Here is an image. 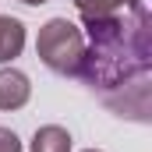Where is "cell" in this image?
<instances>
[{"label":"cell","mask_w":152,"mask_h":152,"mask_svg":"<svg viewBox=\"0 0 152 152\" xmlns=\"http://www.w3.org/2000/svg\"><path fill=\"white\" fill-rule=\"evenodd\" d=\"M28 99H32L28 75H21L18 67H0V110H21Z\"/></svg>","instance_id":"3"},{"label":"cell","mask_w":152,"mask_h":152,"mask_svg":"<svg viewBox=\"0 0 152 152\" xmlns=\"http://www.w3.org/2000/svg\"><path fill=\"white\" fill-rule=\"evenodd\" d=\"M25 50V25L11 14H0V64L14 60Z\"/></svg>","instance_id":"4"},{"label":"cell","mask_w":152,"mask_h":152,"mask_svg":"<svg viewBox=\"0 0 152 152\" xmlns=\"http://www.w3.org/2000/svg\"><path fill=\"white\" fill-rule=\"evenodd\" d=\"M85 53L78 75L113 113L149 120V75H152V14L145 4L124 7V14L81 18Z\"/></svg>","instance_id":"1"},{"label":"cell","mask_w":152,"mask_h":152,"mask_svg":"<svg viewBox=\"0 0 152 152\" xmlns=\"http://www.w3.org/2000/svg\"><path fill=\"white\" fill-rule=\"evenodd\" d=\"M138 0H75V7L81 11V18H99V14H117L124 7H131Z\"/></svg>","instance_id":"6"},{"label":"cell","mask_w":152,"mask_h":152,"mask_svg":"<svg viewBox=\"0 0 152 152\" xmlns=\"http://www.w3.org/2000/svg\"><path fill=\"white\" fill-rule=\"evenodd\" d=\"M85 152H99V149H85Z\"/></svg>","instance_id":"9"},{"label":"cell","mask_w":152,"mask_h":152,"mask_svg":"<svg viewBox=\"0 0 152 152\" xmlns=\"http://www.w3.org/2000/svg\"><path fill=\"white\" fill-rule=\"evenodd\" d=\"M36 53H39V60H42L50 71L75 78L78 64H81V53H85V36H81V28H78L75 21H67V18H50V21L39 28Z\"/></svg>","instance_id":"2"},{"label":"cell","mask_w":152,"mask_h":152,"mask_svg":"<svg viewBox=\"0 0 152 152\" xmlns=\"http://www.w3.org/2000/svg\"><path fill=\"white\" fill-rule=\"evenodd\" d=\"M21 4H28V7H39V4H46V0H21Z\"/></svg>","instance_id":"8"},{"label":"cell","mask_w":152,"mask_h":152,"mask_svg":"<svg viewBox=\"0 0 152 152\" xmlns=\"http://www.w3.org/2000/svg\"><path fill=\"white\" fill-rule=\"evenodd\" d=\"M0 152H21V142L11 127H0Z\"/></svg>","instance_id":"7"},{"label":"cell","mask_w":152,"mask_h":152,"mask_svg":"<svg viewBox=\"0 0 152 152\" xmlns=\"http://www.w3.org/2000/svg\"><path fill=\"white\" fill-rule=\"evenodd\" d=\"M32 152H71V134L60 124H46L32 134Z\"/></svg>","instance_id":"5"}]
</instances>
